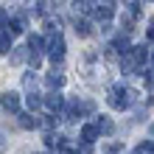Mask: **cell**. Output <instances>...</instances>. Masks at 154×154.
<instances>
[{"instance_id": "cell-1", "label": "cell", "mask_w": 154, "mask_h": 154, "mask_svg": "<svg viewBox=\"0 0 154 154\" xmlns=\"http://www.w3.org/2000/svg\"><path fill=\"white\" fill-rule=\"evenodd\" d=\"M134 101H137V93L129 87H112L109 90V95H106V104L112 106V109H126V106H132Z\"/></svg>"}, {"instance_id": "cell-2", "label": "cell", "mask_w": 154, "mask_h": 154, "mask_svg": "<svg viewBox=\"0 0 154 154\" xmlns=\"http://www.w3.org/2000/svg\"><path fill=\"white\" fill-rule=\"evenodd\" d=\"M90 11H93V17H98V20H109V17L115 14V6L109 3V0H101V3H95Z\"/></svg>"}, {"instance_id": "cell-3", "label": "cell", "mask_w": 154, "mask_h": 154, "mask_svg": "<svg viewBox=\"0 0 154 154\" xmlns=\"http://www.w3.org/2000/svg\"><path fill=\"white\" fill-rule=\"evenodd\" d=\"M48 53H51V59H53V62H62V56H65V39H62L59 34L48 42Z\"/></svg>"}, {"instance_id": "cell-4", "label": "cell", "mask_w": 154, "mask_h": 154, "mask_svg": "<svg viewBox=\"0 0 154 154\" xmlns=\"http://www.w3.org/2000/svg\"><path fill=\"white\" fill-rule=\"evenodd\" d=\"M0 104H3L8 112H17V109H20V95H14V93H3V95H0Z\"/></svg>"}, {"instance_id": "cell-5", "label": "cell", "mask_w": 154, "mask_h": 154, "mask_svg": "<svg viewBox=\"0 0 154 154\" xmlns=\"http://www.w3.org/2000/svg\"><path fill=\"white\" fill-rule=\"evenodd\" d=\"M23 28H25V23L17 17V20H8V25H6V31H8V37H17V34H23Z\"/></svg>"}, {"instance_id": "cell-6", "label": "cell", "mask_w": 154, "mask_h": 154, "mask_svg": "<svg viewBox=\"0 0 154 154\" xmlns=\"http://www.w3.org/2000/svg\"><path fill=\"white\" fill-rule=\"evenodd\" d=\"M39 123L42 121H39L37 115H20V126H23V129H37Z\"/></svg>"}, {"instance_id": "cell-7", "label": "cell", "mask_w": 154, "mask_h": 154, "mask_svg": "<svg viewBox=\"0 0 154 154\" xmlns=\"http://www.w3.org/2000/svg\"><path fill=\"white\" fill-rule=\"evenodd\" d=\"M45 84H48L51 90H56V87L65 84V76H62V73H48V76H45Z\"/></svg>"}, {"instance_id": "cell-8", "label": "cell", "mask_w": 154, "mask_h": 154, "mask_svg": "<svg viewBox=\"0 0 154 154\" xmlns=\"http://www.w3.org/2000/svg\"><path fill=\"white\" fill-rule=\"evenodd\" d=\"M95 137H98V129H95V126H84V129H81V140H84L87 146H90Z\"/></svg>"}, {"instance_id": "cell-9", "label": "cell", "mask_w": 154, "mask_h": 154, "mask_svg": "<svg viewBox=\"0 0 154 154\" xmlns=\"http://www.w3.org/2000/svg\"><path fill=\"white\" fill-rule=\"evenodd\" d=\"M76 34L79 37H90V34H93V25H90L87 20H79L76 23Z\"/></svg>"}, {"instance_id": "cell-10", "label": "cell", "mask_w": 154, "mask_h": 154, "mask_svg": "<svg viewBox=\"0 0 154 154\" xmlns=\"http://www.w3.org/2000/svg\"><path fill=\"white\" fill-rule=\"evenodd\" d=\"M45 104H48V109H62V95L59 93H51L45 98Z\"/></svg>"}, {"instance_id": "cell-11", "label": "cell", "mask_w": 154, "mask_h": 154, "mask_svg": "<svg viewBox=\"0 0 154 154\" xmlns=\"http://www.w3.org/2000/svg\"><path fill=\"white\" fill-rule=\"evenodd\" d=\"M95 129H98V132H104V134H112V129H115V126H112V121H106V118H101V121L95 123Z\"/></svg>"}, {"instance_id": "cell-12", "label": "cell", "mask_w": 154, "mask_h": 154, "mask_svg": "<svg viewBox=\"0 0 154 154\" xmlns=\"http://www.w3.org/2000/svg\"><path fill=\"white\" fill-rule=\"evenodd\" d=\"M28 45H31V48H34V53H39L42 51V37H37V34H31V37H28Z\"/></svg>"}, {"instance_id": "cell-13", "label": "cell", "mask_w": 154, "mask_h": 154, "mask_svg": "<svg viewBox=\"0 0 154 154\" xmlns=\"http://www.w3.org/2000/svg\"><path fill=\"white\" fill-rule=\"evenodd\" d=\"M25 62V51L23 48H14V53H11V65H23Z\"/></svg>"}, {"instance_id": "cell-14", "label": "cell", "mask_w": 154, "mask_h": 154, "mask_svg": "<svg viewBox=\"0 0 154 154\" xmlns=\"http://www.w3.org/2000/svg\"><path fill=\"white\" fill-rule=\"evenodd\" d=\"M42 106V98L39 95H28V109H39Z\"/></svg>"}, {"instance_id": "cell-15", "label": "cell", "mask_w": 154, "mask_h": 154, "mask_svg": "<svg viewBox=\"0 0 154 154\" xmlns=\"http://www.w3.org/2000/svg\"><path fill=\"white\" fill-rule=\"evenodd\" d=\"M23 87H25V90H34V87H37V79H34L31 73H28V76H23Z\"/></svg>"}, {"instance_id": "cell-16", "label": "cell", "mask_w": 154, "mask_h": 154, "mask_svg": "<svg viewBox=\"0 0 154 154\" xmlns=\"http://www.w3.org/2000/svg\"><path fill=\"white\" fill-rule=\"evenodd\" d=\"M76 8H93V0H73Z\"/></svg>"}, {"instance_id": "cell-17", "label": "cell", "mask_w": 154, "mask_h": 154, "mask_svg": "<svg viewBox=\"0 0 154 154\" xmlns=\"http://www.w3.org/2000/svg\"><path fill=\"white\" fill-rule=\"evenodd\" d=\"M6 51H8V37L0 34V53H6Z\"/></svg>"}, {"instance_id": "cell-18", "label": "cell", "mask_w": 154, "mask_h": 154, "mask_svg": "<svg viewBox=\"0 0 154 154\" xmlns=\"http://www.w3.org/2000/svg\"><path fill=\"white\" fill-rule=\"evenodd\" d=\"M31 65H34V67L42 65V56H39V53H34V56H31Z\"/></svg>"}, {"instance_id": "cell-19", "label": "cell", "mask_w": 154, "mask_h": 154, "mask_svg": "<svg viewBox=\"0 0 154 154\" xmlns=\"http://www.w3.org/2000/svg\"><path fill=\"white\" fill-rule=\"evenodd\" d=\"M146 84L154 87V70H149V73H146Z\"/></svg>"}, {"instance_id": "cell-20", "label": "cell", "mask_w": 154, "mask_h": 154, "mask_svg": "<svg viewBox=\"0 0 154 154\" xmlns=\"http://www.w3.org/2000/svg\"><path fill=\"white\" fill-rule=\"evenodd\" d=\"M149 39L154 42V17H151V28H149Z\"/></svg>"}, {"instance_id": "cell-21", "label": "cell", "mask_w": 154, "mask_h": 154, "mask_svg": "<svg viewBox=\"0 0 154 154\" xmlns=\"http://www.w3.org/2000/svg\"><path fill=\"white\" fill-rule=\"evenodd\" d=\"M6 23V11H0V25H3Z\"/></svg>"}, {"instance_id": "cell-22", "label": "cell", "mask_w": 154, "mask_h": 154, "mask_svg": "<svg viewBox=\"0 0 154 154\" xmlns=\"http://www.w3.org/2000/svg\"><path fill=\"white\" fill-rule=\"evenodd\" d=\"M151 65H154V51H151Z\"/></svg>"}]
</instances>
